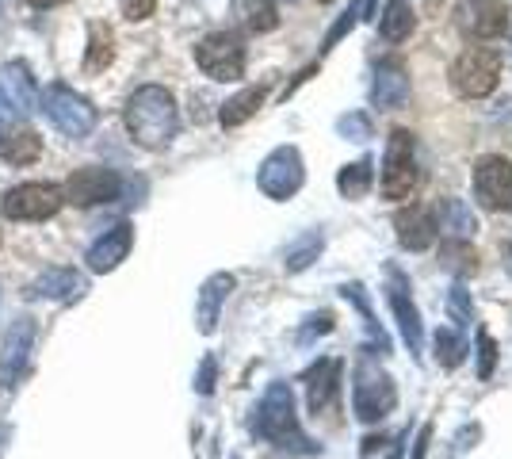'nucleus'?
Returning <instances> with one entry per match:
<instances>
[{
    "label": "nucleus",
    "instance_id": "34",
    "mask_svg": "<svg viewBox=\"0 0 512 459\" xmlns=\"http://www.w3.org/2000/svg\"><path fill=\"white\" fill-rule=\"evenodd\" d=\"M153 8H157V0H123V16H127L130 23L150 20Z\"/></svg>",
    "mask_w": 512,
    "mask_h": 459
},
{
    "label": "nucleus",
    "instance_id": "36",
    "mask_svg": "<svg viewBox=\"0 0 512 459\" xmlns=\"http://www.w3.org/2000/svg\"><path fill=\"white\" fill-rule=\"evenodd\" d=\"M329 329H333V314H329V310H321V314L310 318V326L302 329V341H310L314 333H329Z\"/></svg>",
    "mask_w": 512,
    "mask_h": 459
},
{
    "label": "nucleus",
    "instance_id": "8",
    "mask_svg": "<svg viewBox=\"0 0 512 459\" xmlns=\"http://www.w3.org/2000/svg\"><path fill=\"white\" fill-rule=\"evenodd\" d=\"M195 66L211 81H241L245 73V43L234 31H214L195 46Z\"/></svg>",
    "mask_w": 512,
    "mask_h": 459
},
{
    "label": "nucleus",
    "instance_id": "20",
    "mask_svg": "<svg viewBox=\"0 0 512 459\" xmlns=\"http://www.w3.org/2000/svg\"><path fill=\"white\" fill-rule=\"evenodd\" d=\"M230 291H234V276L230 272H214L211 280L199 287V303H195V326H199V333H214L222 303H226Z\"/></svg>",
    "mask_w": 512,
    "mask_h": 459
},
{
    "label": "nucleus",
    "instance_id": "39",
    "mask_svg": "<svg viewBox=\"0 0 512 459\" xmlns=\"http://www.w3.org/2000/svg\"><path fill=\"white\" fill-rule=\"evenodd\" d=\"M318 4H329V0H318Z\"/></svg>",
    "mask_w": 512,
    "mask_h": 459
},
{
    "label": "nucleus",
    "instance_id": "24",
    "mask_svg": "<svg viewBox=\"0 0 512 459\" xmlns=\"http://www.w3.org/2000/svg\"><path fill=\"white\" fill-rule=\"evenodd\" d=\"M81 291H85V280L73 268H50L31 287V295H39V299H77Z\"/></svg>",
    "mask_w": 512,
    "mask_h": 459
},
{
    "label": "nucleus",
    "instance_id": "13",
    "mask_svg": "<svg viewBox=\"0 0 512 459\" xmlns=\"http://www.w3.org/2000/svg\"><path fill=\"white\" fill-rule=\"evenodd\" d=\"M0 100L16 115H35L43 108V96L35 88V77H31V66L27 62H8L0 69Z\"/></svg>",
    "mask_w": 512,
    "mask_h": 459
},
{
    "label": "nucleus",
    "instance_id": "18",
    "mask_svg": "<svg viewBox=\"0 0 512 459\" xmlns=\"http://www.w3.org/2000/svg\"><path fill=\"white\" fill-rule=\"evenodd\" d=\"M394 230H398V241L406 249L421 253V249H432V241L440 234V222H436V211H428V207H406V211H398Z\"/></svg>",
    "mask_w": 512,
    "mask_h": 459
},
{
    "label": "nucleus",
    "instance_id": "3",
    "mask_svg": "<svg viewBox=\"0 0 512 459\" xmlns=\"http://www.w3.org/2000/svg\"><path fill=\"white\" fill-rule=\"evenodd\" d=\"M379 188H383V196L394 199V203L417 196V188H421V165H417V142H413L409 131L390 134Z\"/></svg>",
    "mask_w": 512,
    "mask_h": 459
},
{
    "label": "nucleus",
    "instance_id": "6",
    "mask_svg": "<svg viewBox=\"0 0 512 459\" xmlns=\"http://www.w3.org/2000/svg\"><path fill=\"white\" fill-rule=\"evenodd\" d=\"M43 111L46 119L65 134V138H85L96 127V108L88 104L81 92H73L69 85L54 81L43 92Z\"/></svg>",
    "mask_w": 512,
    "mask_h": 459
},
{
    "label": "nucleus",
    "instance_id": "26",
    "mask_svg": "<svg viewBox=\"0 0 512 459\" xmlns=\"http://www.w3.org/2000/svg\"><path fill=\"white\" fill-rule=\"evenodd\" d=\"M371 184H375L371 157H360V161L344 165L341 176H337V188H341V196H348V199H363L367 192H371Z\"/></svg>",
    "mask_w": 512,
    "mask_h": 459
},
{
    "label": "nucleus",
    "instance_id": "28",
    "mask_svg": "<svg viewBox=\"0 0 512 459\" xmlns=\"http://www.w3.org/2000/svg\"><path fill=\"white\" fill-rule=\"evenodd\" d=\"M321 249H325V238H321L318 230H314V234H302V238L287 249V261H283L287 272H306V268L321 257Z\"/></svg>",
    "mask_w": 512,
    "mask_h": 459
},
{
    "label": "nucleus",
    "instance_id": "35",
    "mask_svg": "<svg viewBox=\"0 0 512 459\" xmlns=\"http://www.w3.org/2000/svg\"><path fill=\"white\" fill-rule=\"evenodd\" d=\"M214 375H218V364H214V356H207V360L199 364V375H195V391L211 394L214 391Z\"/></svg>",
    "mask_w": 512,
    "mask_h": 459
},
{
    "label": "nucleus",
    "instance_id": "23",
    "mask_svg": "<svg viewBox=\"0 0 512 459\" xmlns=\"http://www.w3.org/2000/svg\"><path fill=\"white\" fill-rule=\"evenodd\" d=\"M234 20L253 35H268L279 27V8L276 0H234Z\"/></svg>",
    "mask_w": 512,
    "mask_h": 459
},
{
    "label": "nucleus",
    "instance_id": "11",
    "mask_svg": "<svg viewBox=\"0 0 512 459\" xmlns=\"http://www.w3.org/2000/svg\"><path fill=\"white\" fill-rule=\"evenodd\" d=\"M474 199L486 211H509L512 207V161L509 157H482L474 165Z\"/></svg>",
    "mask_w": 512,
    "mask_h": 459
},
{
    "label": "nucleus",
    "instance_id": "10",
    "mask_svg": "<svg viewBox=\"0 0 512 459\" xmlns=\"http://www.w3.org/2000/svg\"><path fill=\"white\" fill-rule=\"evenodd\" d=\"M119 192H123V176L115 169H104V165L77 169L62 188L65 203H73V207H100V203L119 199Z\"/></svg>",
    "mask_w": 512,
    "mask_h": 459
},
{
    "label": "nucleus",
    "instance_id": "19",
    "mask_svg": "<svg viewBox=\"0 0 512 459\" xmlns=\"http://www.w3.org/2000/svg\"><path fill=\"white\" fill-rule=\"evenodd\" d=\"M409 100V73L402 62H383L375 69V81H371V104L383 111L402 108Z\"/></svg>",
    "mask_w": 512,
    "mask_h": 459
},
{
    "label": "nucleus",
    "instance_id": "38",
    "mask_svg": "<svg viewBox=\"0 0 512 459\" xmlns=\"http://www.w3.org/2000/svg\"><path fill=\"white\" fill-rule=\"evenodd\" d=\"M31 8H54V4H62V0H27Z\"/></svg>",
    "mask_w": 512,
    "mask_h": 459
},
{
    "label": "nucleus",
    "instance_id": "22",
    "mask_svg": "<svg viewBox=\"0 0 512 459\" xmlns=\"http://www.w3.org/2000/svg\"><path fill=\"white\" fill-rule=\"evenodd\" d=\"M264 96H268V88H264V85L241 88L237 96H230V100L222 104V111H218V123H222L226 131H234V127H241V123H249L256 111H260V104H264Z\"/></svg>",
    "mask_w": 512,
    "mask_h": 459
},
{
    "label": "nucleus",
    "instance_id": "37",
    "mask_svg": "<svg viewBox=\"0 0 512 459\" xmlns=\"http://www.w3.org/2000/svg\"><path fill=\"white\" fill-rule=\"evenodd\" d=\"M428 437H432V425H425V429H421V433H417V444H413V459H425Z\"/></svg>",
    "mask_w": 512,
    "mask_h": 459
},
{
    "label": "nucleus",
    "instance_id": "12",
    "mask_svg": "<svg viewBox=\"0 0 512 459\" xmlns=\"http://www.w3.org/2000/svg\"><path fill=\"white\" fill-rule=\"evenodd\" d=\"M31 345H35V322L16 318L4 333V349H0V387H16L31 364Z\"/></svg>",
    "mask_w": 512,
    "mask_h": 459
},
{
    "label": "nucleus",
    "instance_id": "31",
    "mask_svg": "<svg viewBox=\"0 0 512 459\" xmlns=\"http://www.w3.org/2000/svg\"><path fill=\"white\" fill-rule=\"evenodd\" d=\"M448 314H451V322H455V326H470V322H474V303H470V291L463 284L451 287Z\"/></svg>",
    "mask_w": 512,
    "mask_h": 459
},
{
    "label": "nucleus",
    "instance_id": "27",
    "mask_svg": "<svg viewBox=\"0 0 512 459\" xmlns=\"http://www.w3.org/2000/svg\"><path fill=\"white\" fill-rule=\"evenodd\" d=\"M111 58H115V35H111V27H107V23H92V31H88L85 69L100 73V69L111 66Z\"/></svg>",
    "mask_w": 512,
    "mask_h": 459
},
{
    "label": "nucleus",
    "instance_id": "17",
    "mask_svg": "<svg viewBox=\"0 0 512 459\" xmlns=\"http://www.w3.org/2000/svg\"><path fill=\"white\" fill-rule=\"evenodd\" d=\"M341 372L344 364L341 360H321L318 368H310L306 375V402H310V414H329L341 398Z\"/></svg>",
    "mask_w": 512,
    "mask_h": 459
},
{
    "label": "nucleus",
    "instance_id": "21",
    "mask_svg": "<svg viewBox=\"0 0 512 459\" xmlns=\"http://www.w3.org/2000/svg\"><path fill=\"white\" fill-rule=\"evenodd\" d=\"M463 27H467L474 39H497L509 27V8L501 0H474V4H467Z\"/></svg>",
    "mask_w": 512,
    "mask_h": 459
},
{
    "label": "nucleus",
    "instance_id": "7",
    "mask_svg": "<svg viewBox=\"0 0 512 459\" xmlns=\"http://www.w3.org/2000/svg\"><path fill=\"white\" fill-rule=\"evenodd\" d=\"M62 203H65L62 184L31 180V184H16V188L4 196L0 211L16 222H43V219H54V215L62 211Z\"/></svg>",
    "mask_w": 512,
    "mask_h": 459
},
{
    "label": "nucleus",
    "instance_id": "9",
    "mask_svg": "<svg viewBox=\"0 0 512 459\" xmlns=\"http://www.w3.org/2000/svg\"><path fill=\"white\" fill-rule=\"evenodd\" d=\"M256 184L268 199H291L306 184V165H302V153L295 146H279L264 157L260 173H256Z\"/></svg>",
    "mask_w": 512,
    "mask_h": 459
},
{
    "label": "nucleus",
    "instance_id": "30",
    "mask_svg": "<svg viewBox=\"0 0 512 459\" xmlns=\"http://www.w3.org/2000/svg\"><path fill=\"white\" fill-rule=\"evenodd\" d=\"M432 345H436V360H440V368H459V364H463V356H467V345H463L451 329H436Z\"/></svg>",
    "mask_w": 512,
    "mask_h": 459
},
{
    "label": "nucleus",
    "instance_id": "5",
    "mask_svg": "<svg viewBox=\"0 0 512 459\" xmlns=\"http://www.w3.org/2000/svg\"><path fill=\"white\" fill-rule=\"evenodd\" d=\"M398 402V391H394V379L375 364V360H360L356 364V383H352V410L360 421L375 425L383 421Z\"/></svg>",
    "mask_w": 512,
    "mask_h": 459
},
{
    "label": "nucleus",
    "instance_id": "33",
    "mask_svg": "<svg viewBox=\"0 0 512 459\" xmlns=\"http://www.w3.org/2000/svg\"><path fill=\"white\" fill-rule=\"evenodd\" d=\"M337 131L344 138H352V142H363V138H371V119L367 115H344L341 123H337Z\"/></svg>",
    "mask_w": 512,
    "mask_h": 459
},
{
    "label": "nucleus",
    "instance_id": "25",
    "mask_svg": "<svg viewBox=\"0 0 512 459\" xmlns=\"http://www.w3.org/2000/svg\"><path fill=\"white\" fill-rule=\"evenodd\" d=\"M417 27V16L409 8V0H386L383 16H379V31L386 43H406Z\"/></svg>",
    "mask_w": 512,
    "mask_h": 459
},
{
    "label": "nucleus",
    "instance_id": "14",
    "mask_svg": "<svg viewBox=\"0 0 512 459\" xmlns=\"http://www.w3.org/2000/svg\"><path fill=\"white\" fill-rule=\"evenodd\" d=\"M43 153V138L23 119H0V157L8 165H31Z\"/></svg>",
    "mask_w": 512,
    "mask_h": 459
},
{
    "label": "nucleus",
    "instance_id": "4",
    "mask_svg": "<svg viewBox=\"0 0 512 459\" xmlns=\"http://www.w3.org/2000/svg\"><path fill=\"white\" fill-rule=\"evenodd\" d=\"M448 81L455 88V96L463 100H482L490 96L497 81H501V54L490 46H470L463 50L448 69Z\"/></svg>",
    "mask_w": 512,
    "mask_h": 459
},
{
    "label": "nucleus",
    "instance_id": "16",
    "mask_svg": "<svg viewBox=\"0 0 512 459\" xmlns=\"http://www.w3.org/2000/svg\"><path fill=\"white\" fill-rule=\"evenodd\" d=\"M130 245H134V226H130V222L111 226L104 238L92 241V249H88V268H92L96 276H104V272H111V268H119V264L127 261Z\"/></svg>",
    "mask_w": 512,
    "mask_h": 459
},
{
    "label": "nucleus",
    "instance_id": "2",
    "mask_svg": "<svg viewBox=\"0 0 512 459\" xmlns=\"http://www.w3.org/2000/svg\"><path fill=\"white\" fill-rule=\"evenodd\" d=\"M253 433L264 437L268 444H276V448H291V452H306V456L318 452L314 440L299 429L295 394H291L287 383H272V387L264 391L260 406H256V417H253Z\"/></svg>",
    "mask_w": 512,
    "mask_h": 459
},
{
    "label": "nucleus",
    "instance_id": "15",
    "mask_svg": "<svg viewBox=\"0 0 512 459\" xmlns=\"http://www.w3.org/2000/svg\"><path fill=\"white\" fill-rule=\"evenodd\" d=\"M390 310H394V318H398V329H402V341L409 345L413 356H421V345H425V326H421V314H417V303L409 299V287L402 280V272L398 268H390Z\"/></svg>",
    "mask_w": 512,
    "mask_h": 459
},
{
    "label": "nucleus",
    "instance_id": "32",
    "mask_svg": "<svg viewBox=\"0 0 512 459\" xmlns=\"http://www.w3.org/2000/svg\"><path fill=\"white\" fill-rule=\"evenodd\" d=\"M493 364H497V345H493L490 333L482 329V333H478V379H490Z\"/></svg>",
    "mask_w": 512,
    "mask_h": 459
},
{
    "label": "nucleus",
    "instance_id": "29",
    "mask_svg": "<svg viewBox=\"0 0 512 459\" xmlns=\"http://www.w3.org/2000/svg\"><path fill=\"white\" fill-rule=\"evenodd\" d=\"M440 215L448 219L451 226V234L455 238H463L467 241L474 230H478V222H474V215H470V207L463 203V199H444V207H440Z\"/></svg>",
    "mask_w": 512,
    "mask_h": 459
},
{
    "label": "nucleus",
    "instance_id": "1",
    "mask_svg": "<svg viewBox=\"0 0 512 459\" xmlns=\"http://www.w3.org/2000/svg\"><path fill=\"white\" fill-rule=\"evenodd\" d=\"M130 138L142 150H165L176 131H180V108L176 96L165 85H142L130 92L127 111H123Z\"/></svg>",
    "mask_w": 512,
    "mask_h": 459
}]
</instances>
